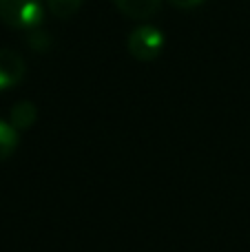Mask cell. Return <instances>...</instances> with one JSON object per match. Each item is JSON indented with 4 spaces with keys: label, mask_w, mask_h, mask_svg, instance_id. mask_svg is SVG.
Here are the masks:
<instances>
[{
    "label": "cell",
    "mask_w": 250,
    "mask_h": 252,
    "mask_svg": "<svg viewBox=\"0 0 250 252\" xmlns=\"http://www.w3.org/2000/svg\"><path fill=\"white\" fill-rule=\"evenodd\" d=\"M126 49L135 60L153 62L155 58H159V53L164 49V33L153 25H140L128 35Z\"/></svg>",
    "instance_id": "2"
},
{
    "label": "cell",
    "mask_w": 250,
    "mask_h": 252,
    "mask_svg": "<svg viewBox=\"0 0 250 252\" xmlns=\"http://www.w3.org/2000/svg\"><path fill=\"white\" fill-rule=\"evenodd\" d=\"M25 60L11 49H0V91L16 87L25 78Z\"/></svg>",
    "instance_id": "3"
},
{
    "label": "cell",
    "mask_w": 250,
    "mask_h": 252,
    "mask_svg": "<svg viewBox=\"0 0 250 252\" xmlns=\"http://www.w3.org/2000/svg\"><path fill=\"white\" fill-rule=\"evenodd\" d=\"M113 2L131 20H149L159 11L162 0H113Z\"/></svg>",
    "instance_id": "4"
},
{
    "label": "cell",
    "mask_w": 250,
    "mask_h": 252,
    "mask_svg": "<svg viewBox=\"0 0 250 252\" xmlns=\"http://www.w3.org/2000/svg\"><path fill=\"white\" fill-rule=\"evenodd\" d=\"M84 0H47V7L58 20H69L80 11Z\"/></svg>",
    "instance_id": "7"
},
{
    "label": "cell",
    "mask_w": 250,
    "mask_h": 252,
    "mask_svg": "<svg viewBox=\"0 0 250 252\" xmlns=\"http://www.w3.org/2000/svg\"><path fill=\"white\" fill-rule=\"evenodd\" d=\"M42 18L40 0H0V20L11 29H35Z\"/></svg>",
    "instance_id": "1"
},
{
    "label": "cell",
    "mask_w": 250,
    "mask_h": 252,
    "mask_svg": "<svg viewBox=\"0 0 250 252\" xmlns=\"http://www.w3.org/2000/svg\"><path fill=\"white\" fill-rule=\"evenodd\" d=\"M18 142H20V133L9 122L0 120V161L9 159L13 155V151L18 148Z\"/></svg>",
    "instance_id": "6"
},
{
    "label": "cell",
    "mask_w": 250,
    "mask_h": 252,
    "mask_svg": "<svg viewBox=\"0 0 250 252\" xmlns=\"http://www.w3.org/2000/svg\"><path fill=\"white\" fill-rule=\"evenodd\" d=\"M35 118H38L35 104H31V102H18V104H13L11 113H9V124L20 133V130L31 128L35 122Z\"/></svg>",
    "instance_id": "5"
},
{
    "label": "cell",
    "mask_w": 250,
    "mask_h": 252,
    "mask_svg": "<svg viewBox=\"0 0 250 252\" xmlns=\"http://www.w3.org/2000/svg\"><path fill=\"white\" fill-rule=\"evenodd\" d=\"M168 2L177 9H195L199 4H204V0H168Z\"/></svg>",
    "instance_id": "8"
}]
</instances>
